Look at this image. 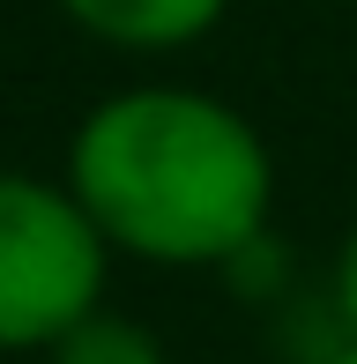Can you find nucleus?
<instances>
[{
  "instance_id": "1",
  "label": "nucleus",
  "mask_w": 357,
  "mask_h": 364,
  "mask_svg": "<svg viewBox=\"0 0 357 364\" xmlns=\"http://www.w3.org/2000/svg\"><path fill=\"white\" fill-rule=\"evenodd\" d=\"M68 193L112 260L142 268H238L275 216V149L216 90L127 82L68 134Z\"/></svg>"
},
{
  "instance_id": "2",
  "label": "nucleus",
  "mask_w": 357,
  "mask_h": 364,
  "mask_svg": "<svg viewBox=\"0 0 357 364\" xmlns=\"http://www.w3.org/2000/svg\"><path fill=\"white\" fill-rule=\"evenodd\" d=\"M112 245L68 178L0 164V357H45L82 312L105 305Z\"/></svg>"
},
{
  "instance_id": "3",
  "label": "nucleus",
  "mask_w": 357,
  "mask_h": 364,
  "mask_svg": "<svg viewBox=\"0 0 357 364\" xmlns=\"http://www.w3.org/2000/svg\"><path fill=\"white\" fill-rule=\"evenodd\" d=\"M82 38L112 45V53H186V45L216 38V23L231 15V0H53Z\"/></svg>"
},
{
  "instance_id": "4",
  "label": "nucleus",
  "mask_w": 357,
  "mask_h": 364,
  "mask_svg": "<svg viewBox=\"0 0 357 364\" xmlns=\"http://www.w3.org/2000/svg\"><path fill=\"white\" fill-rule=\"evenodd\" d=\"M45 364H171V350H164V335H156L149 320L97 305L45 350Z\"/></svg>"
},
{
  "instance_id": "5",
  "label": "nucleus",
  "mask_w": 357,
  "mask_h": 364,
  "mask_svg": "<svg viewBox=\"0 0 357 364\" xmlns=\"http://www.w3.org/2000/svg\"><path fill=\"white\" fill-rule=\"evenodd\" d=\"M328 297H335V320H343V335L357 342V223L343 230V245H335V268H328Z\"/></svg>"
},
{
  "instance_id": "6",
  "label": "nucleus",
  "mask_w": 357,
  "mask_h": 364,
  "mask_svg": "<svg viewBox=\"0 0 357 364\" xmlns=\"http://www.w3.org/2000/svg\"><path fill=\"white\" fill-rule=\"evenodd\" d=\"M320 364H357V342H343V350H335V357H320Z\"/></svg>"
}]
</instances>
